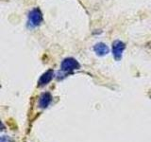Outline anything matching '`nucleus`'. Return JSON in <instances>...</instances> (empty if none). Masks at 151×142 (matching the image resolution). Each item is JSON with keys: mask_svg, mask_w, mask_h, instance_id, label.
Here are the masks:
<instances>
[{"mask_svg": "<svg viewBox=\"0 0 151 142\" xmlns=\"http://www.w3.org/2000/svg\"><path fill=\"white\" fill-rule=\"evenodd\" d=\"M125 49H126V45L120 40H116L112 43V54L116 60L121 59Z\"/></svg>", "mask_w": 151, "mask_h": 142, "instance_id": "f03ea898", "label": "nucleus"}, {"mask_svg": "<svg viewBox=\"0 0 151 142\" xmlns=\"http://www.w3.org/2000/svg\"><path fill=\"white\" fill-rule=\"evenodd\" d=\"M93 50L97 55H106L109 53V47L104 43H97V44L93 46Z\"/></svg>", "mask_w": 151, "mask_h": 142, "instance_id": "20e7f679", "label": "nucleus"}, {"mask_svg": "<svg viewBox=\"0 0 151 142\" xmlns=\"http://www.w3.org/2000/svg\"><path fill=\"white\" fill-rule=\"evenodd\" d=\"M42 22V13L39 8L33 9L32 11L28 14V24L30 27L35 28L41 25Z\"/></svg>", "mask_w": 151, "mask_h": 142, "instance_id": "f257e3e1", "label": "nucleus"}, {"mask_svg": "<svg viewBox=\"0 0 151 142\" xmlns=\"http://www.w3.org/2000/svg\"><path fill=\"white\" fill-rule=\"evenodd\" d=\"M79 67V64L77 60L73 58H66L61 63V68L64 71H72L78 69Z\"/></svg>", "mask_w": 151, "mask_h": 142, "instance_id": "7ed1b4c3", "label": "nucleus"}, {"mask_svg": "<svg viewBox=\"0 0 151 142\" xmlns=\"http://www.w3.org/2000/svg\"><path fill=\"white\" fill-rule=\"evenodd\" d=\"M52 76H53V72H52V70H48L45 74H44V76L41 78V80H40V83L41 84H45V83H47L49 82V80L52 79Z\"/></svg>", "mask_w": 151, "mask_h": 142, "instance_id": "39448f33", "label": "nucleus"}]
</instances>
